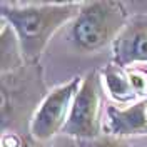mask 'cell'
Here are the masks:
<instances>
[{
	"instance_id": "obj_5",
	"label": "cell",
	"mask_w": 147,
	"mask_h": 147,
	"mask_svg": "<svg viewBox=\"0 0 147 147\" xmlns=\"http://www.w3.org/2000/svg\"><path fill=\"white\" fill-rule=\"evenodd\" d=\"M82 79L80 75H75L69 82L54 87L40 102L30 122V134L37 140L50 142L57 134L64 132Z\"/></svg>"
},
{
	"instance_id": "obj_1",
	"label": "cell",
	"mask_w": 147,
	"mask_h": 147,
	"mask_svg": "<svg viewBox=\"0 0 147 147\" xmlns=\"http://www.w3.org/2000/svg\"><path fill=\"white\" fill-rule=\"evenodd\" d=\"M80 2H2V20L13 28L27 64H38L59 28L72 24Z\"/></svg>"
},
{
	"instance_id": "obj_7",
	"label": "cell",
	"mask_w": 147,
	"mask_h": 147,
	"mask_svg": "<svg viewBox=\"0 0 147 147\" xmlns=\"http://www.w3.org/2000/svg\"><path fill=\"white\" fill-rule=\"evenodd\" d=\"M105 134L127 139L147 136V99L129 105H107Z\"/></svg>"
},
{
	"instance_id": "obj_11",
	"label": "cell",
	"mask_w": 147,
	"mask_h": 147,
	"mask_svg": "<svg viewBox=\"0 0 147 147\" xmlns=\"http://www.w3.org/2000/svg\"><path fill=\"white\" fill-rule=\"evenodd\" d=\"M127 74H129V79H130L132 89L136 92L137 99L139 100L147 99V70L136 65V67H129Z\"/></svg>"
},
{
	"instance_id": "obj_12",
	"label": "cell",
	"mask_w": 147,
	"mask_h": 147,
	"mask_svg": "<svg viewBox=\"0 0 147 147\" xmlns=\"http://www.w3.org/2000/svg\"><path fill=\"white\" fill-rule=\"evenodd\" d=\"M77 147H132L127 139L114 137L109 134H104L99 139L92 140H77Z\"/></svg>"
},
{
	"instance_id": "obj_10",
	"label": "cell",
	"mask_w": 147,
	"mask_h": 147,
	"mask_svg": "<svg viewBox=\"0 0 147 147\" xmlns=\"http://www.w3.org/2000/svg\"><path fill=\"white\" fill-rule=\"evenodd\" d=\"M0 147H52L50 142L37 140L32 134H17V132H2Z\"/></svg>"
},
{
	"instance_id": "obj_6",
	"label": "cell",
	"mask_w": 147,
	"mask_h": 147,
	"mask_svg": "<svg viewBox=\"0 0 147 147\" xmlns=\"http://www.w3.org/2000/svg\"><path fill=\"white\" fill-rule=\"evenodd\" d=\"M112 62L124 69L147 65V13H136L112 44Z\"/></svg>"
},
{
	"instance_id": "obj_4",
	"label": "cell",
	"mask_w": 147,
	"mask_h": 147,
	"mask_svg": "<svg viewBox=\"0 0 147 147\" xmlns=\"http://www.w3.org/2000/svg\"><path fill=\"white\" fill-rule=\"evenodd\" d=\"M104 92L105 87L99 70H90L84 75L62 134L75 140H92L105 134L104 114H107V105Z\"/></svg>"
},
{
	"instance_id": "obj_2",
	"label": "cell",
	"mask_w": 147,
	"mask_h": 147,
	"mask_svg": "<svg viewBox=\"0 0 147 147\" xmlns=\"http://www.w3.org/2000/svg\"><path fill=\"white\" fill-rule=\"evenodd\" d=\"M40 64L2 74V132L30 134V122L49 94Z\"/></svg>"
},
{
	"instance_id": "obj_8",
	"label": "cell",
	"mask_w": 147,
	"mask_h": 147,
	"mask_svg": "<svg viewBox=\"0 0 147 147\" xmlns=\"http://www.w3.org/2000/svg\"><path fill=\"white\" fill-rule=\"evenodd\" d=\"M100 74L105 92L112 97V100L117 102V105H129V104H134L139 100L134 89H132L127 69L110 62L104 67V70Z\"/></svg>"
},
{
	"instance_id": "obj_9",
	"label": "cell",
	"mask_w": 147,
	"mask_h": 147,
	"mask_svg": "<svg viewBox=\"0 0 147 147\" xmlns=\"http://www.w3.org/2000/svg\"><path fill=\"white\" fill-rule=\"evenodd\" d=\"M0 64H2V74L17 70L27 64L13 28L3 20L0 28Z\"/></svg>"
},
{
	"instance_id": "obj_3",
	"label": "cell",
	"mask_w": 147,
	"mask_h": 147,
	"mask_svg": "<svg viewBox=\"0 0 147 147\" xmlns=\"http://www.w3.org/2000/svg\"><path fill=\"white\" fill-rule=\"evenodd\" d=\"M129 18L125 5L117 0L80 2L79 15L69 27V44L79 54H95L115 42Z\"/></svg>"
}]
</instances>
